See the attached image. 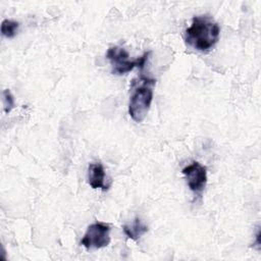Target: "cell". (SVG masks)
Returning a JSON list of instances; mask_svg holds the SVG:
<instances>
[{
    "instance_id": "cell-1",
    "label": "cell",
    "mask_w": 261,
    "mask_h": 261,
    "mask_svg": "<svg viewBox=\"0 0 261 261\" xmlns=\"http://www.w3.org/2000/svg\"><path fill=\"white\" fill-rule=\"evenodd\" d=\"M220 28L209 15H197L185 32L186 43L202 52L211 50L219 40Z\"/></svg>"
},
{
    "instance_id": "cell-2",
    "label": "cell",
    "mask_w": 261,
    "mask_h": 261,
    "mask_svg": "<svg viewBox=\"0 0 261 261\" xmlns=\"http://www.w3.org/2000/svg\"><path fill=\"white\" fill-rule=\"evenodd\" d=\"M155 80L142 76L140 85L134 88L128 102V114L136 122H141L147 116L152 100Z\"/></svg>"
},
{
    "instance_id": "cell-3",
    "label": "cell",
    "mask_w": 261,
    "mask_h": 261,
    "mask_svg": "<svg viewBox=\"0 0 261 261\" xmlns=\"http://www.w3.org/2000/svg\"><path fill=\"white\" fill-rule=\"evenodd\" d=\"M149 55L150 52H146L142 56L130 60L129 55L124 48L119 46H112L107 50L106 58L111 64L112 73L121 75L132 71L136 67L143 68L149 58Z\"/></svg>"
},
{
    "instance_id": "cell-4",
    "label": "cell",
    "mask_w": 261,
    "mask_h": 261,
    "mask_svg": "<svg viewBox=\"0 0 261 261\" xmlns=\"http://www.w3.org/2000/svg\"><path fill=\"white\" fill-rule=\"evenodd\" d=\"M110 240V226L103 222H95L88 226L81 245L87 250H97L108 246Z\"/></svg>"
},
{
    "instance_id": "cell-5",
    "label": "cell",
    "mask_w": 261,
    "mask_h": 261,
    "mask_svg": "<svg viewBox=\"0 0 261 261\" xmlns=\"http://www.w3.org/2000/svg\"><path fill=\"white\" fill-rule=\"evenodd\" d=\"M186 176L190 190L196 195H201L207 184V169L198 161H193L181 170Z\"/></svg>"
},
{
    "instance_id": "cell-6",
    "label": "cell",
    "mask_w": 261,
    "mask_h": 261,
    "mask_svg": "<svg viewBox=\"0 0 261 261\" xmlns=\"http://www.w3.org/2000/svg\"><path fill=\"white\" fill-rule=\"evenodd\" d=\"M105 170L100 162H93L88 167V184L93 189H101L106 191L109 186L105 184Z\"/></svg>"
},
{
    "instance_id": "cell-7",
    "label": "cell",
    "mask_w": 261,
    "mask_h": 261,
    "mask_svg": "<svg viewBox=\"0 0 261 261\" xmlns=\"http://www.w3.org/2000/svg\"><path fill=\"white\" fill-rule=\"evenodd\" d=\"M123 232L127 238L133 241H138L142 236H144L148 231V226L143 223L140 218H135L132 223L124 224L122 226Z\"/></svg>"
},
{
    "instance_id": "cell-8",
    "label": "cell",
    "mask_w": 261,
    "mask_h": 261,
    "mask_svg": "<svg viewBox=\"0 0 261 261\" xmlns=\"http://www.w3.org/2000/svg\"><path fill=\"white\" fill-rule=\"evenodd\" d=\"M19 22L11 19H4L1 23V33L4 37L11 39L13 38L18 31Z\"/></svg>"
},
{
    "instance_id": "cell-9",
    "label": "cell",
    "mask_w": 261,
    "mask_h": 261,
    "mask_svg": "<svg viewBox=\"0 0 261 261\" xmlns=\"http://www.w3.org/2000/svg\"><path fill=\"white\" fill-rule=\"evenodd\" d=\"M2 97H3L4 111L6 113H9L14 107V98H13L11 92L8 89H6L2 92Z\"/></svg>"
}]
</instances>
